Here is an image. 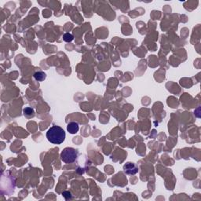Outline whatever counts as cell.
<instances>
[{
    "instance_id": "cell-3",
    "label": "cell",
    "mask_w": 201,
    "mask_h": 201,
    "mask_svg": "<svg viewBox=\"0 0 201 201\" xmlns=\"http://www.w3.org/2000/svg\"><path fill=\"white\" fill-rule=\"evenodd\" d=\"M124 170L128 175H135L138 172V168L134 163L128 162L124 166Z\"/></svg>"
},
{
    "instance_id": "cell-1",
    "label": "cell",
    "mask_w": 201,
    "mask_h": 201,
    "mask_svg": "<svg viewBox=\"0 0 201 201\" xmlns=\"http://www.w3.org/2000/svg\"><path fill=\"white\" fill-rule=\"evenodd\" d=\"M65 132L61 126H53L46 132V138L52 144L60 145L65 139Z\"/></svg>"
},
{
    "instance_id": "cell-8",
    "label": "cell",
    "mask_w": 201,
    "mask_h": 201,
    "mask_svg": "<svg viewBox=\"0 0 201 201\" xmlns=\"http://www.w3.org/2000/svg\"><path fill=\"white\" fill-rule=\"evenodd\" d=\"M62 195L65 199L72 198V196H71V193L69 192H62Z\"/></svg>"
},
{
    "instance_id": "cell-6",
    "label": "cell",
    "mask_w": 201,
    "mask_h": 201,
    "mask_svg": "<svg viewBox=\"0 0 201 201\" xmlns=\"http://www.w3.org/2000/svg\"><path fill=\"white\" fill-rule=\"evenodd\" d=\"M63 39L64 41L67 42V43H70V42H72L73 39H74V37H73L72 35L70 34V33H65V34L63 36Z\"/></svg>"
},
{
    "instance_id": "cell-4",
    "label": "cell",
    "mask_w": 201,
    "mask_h": 201,
    "mask_svg": "<svg viewBox=\"0 0 201 201\" xmlns=\"http://www.w3.org/2000/svg\"><path fill=\"white\" fill-rule=\"evenodd\" d=\"M79 124L76 122H71L67 126V131L70 134H76L79 131Z\"/></svg>"
},
{
    "instance_id": "cell-5",
    "label": "cell",
    "mask_w": 201,
    "mask_h": 201,
    "mask_svg": "<svg viewBox=\"0 0 201 201\" xmlns=\"http://www.w3.org/2000/svg\"><path fill=\"white\" fill-rule=\"evenodd\" d=\"M34 78L37 81H43L44 80H46V75L43 72H37L34 74Z\"/></svg>"
},
{
    "instance_id": "cell-7",
    "label": "cell",
    "mask_w": 201,
    "mask_h": 201,
    "mask_svg": "<svg viewBox=\"0 0 201 201\" xmlns=\"http://www.w3.org/2000/svg\"><path fill=\"white\" fill-rule=\"evenodd\" d=\"M33 113H34V110L32 108H26V109H24V114L26 116H32V115H33Z\"/></svg>"
},
{
    "instance_id": "cell-2",
    "label": "cell",
    "mask_w": 201,
    "mask_h": 201,
    "mask_svg": "<svg viewBox=\"0 0 201 201\" xmlns=\"http://www.w3.org/2000/svg\"><path fill=\"white\" fill-rule=\"evenodd\" d=\"M78 157V151L73 148H65L61 153V160L65 163L75 162Z\"/></svg>"
}]
</instances>
